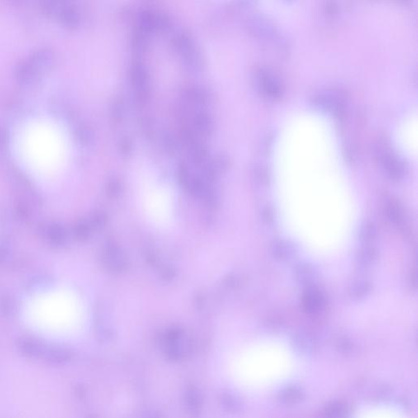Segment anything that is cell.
I'll list each match as a JSON object with an SVG mask.
<instances>
[{"mask_svg":"<svg viewBox=\"0 0 418 418\" xmlns=\"http://www.w3.org/2000/svg\"><path fill=\"white\" fill-rule=\"evenodd\" d=\"M20 314L35 335L53 341H67L81 332L86 310L79 294L63 284L41 286L26 296Z\"/></svg>","mask_w":418,"mask_h":418,"instance_id":"1","label":"cell"},{"mask_svg":"<svg viewBox=\"0 0 418 418\" xmlns=\"http://www.w3.org/2000/svg\"><path fill=\"white\" fill-rule=\"evenodd\" d=\"M54 62L53 53L49 49H40L32 54L19 65L17 79L24 84L36 83L51 68Z\"/></svg>","mask_w":418,"mask_h":418,"instance_id":"2","label":"cell"},{"mask_svg":"<svg viewBox=\"0 0 418 418\" xmlns=\"http://www.w3.org/2000/svg\"><path fill=\"white\" fill-rule=\"evenodd\" d=\"M45 11L51 17L58 19L65 26H72L77 21V13L67 3L60 1L45 2Z\"/></svg>","mask_w":418,"mask_h":418,"instance_id":"3","label":"cell"},{"mask_svg":"<svg viewBox=\"0 0 418 418\" xmlns=\"http://www.w3.org/2000/svg\"><path fill=\"white\" fill-rule=\"evenodd\" d=\"M382 161L385 168L393 177L399 178L403 176L405 172L403 163L396 154L389 152L387 149L382 153Z\"/></svg>","mask_w":418,"mask_h":418,"instance_id":"4","label":"cell"},{"mask_svg":"<svg viewBox=\"0 0 418 418\" xmlns=\"http://www.w3.org/2000/svg\"><path fill=\"white\" fill-rule=\"evenodd\" d=\"M303 306L310 313H317L323 306V295L318 289H311L303 296Z\"/></svg>","mask_w":418,"mask_h":418,"instance_id":"5","label":"cell"},{"mask_svg":"<svg viewBox=\"0 0 418 418\" xmlns=\"http://www.w3.org/2000/svg\"><path fill=\"white\" fill-rule=\"evenodd\" d=\"M261 86L267 95L278 97L280 95V86L273 74L268 72H262L260 77Z\"/></svg>","mask_w":418,"mask_h":418,"instance_id":"6","label":"cell"},{"mask_svg":"<svg viewBox=\"0 0 418 418\" xmlns=\"http://www.w3.org/2000/svg\"><path fill=\"white\" fill-rule=\"evenodd\" d=\"M294 346L296 351L300 354L312 353L314 348H316V344H314L312 338L306 335H303V333H300L294 338Z\"/></svg>","mask_w":418,"mask_h":418,"instance_id":"7","label":"cell"},{"mask_svg":"<svg viewBox=\"0 0 418 418\" xmlns=\"http://www.w3.org/2000/svg\"><path fill=\"white\" fill-rule=\"evenodd\" d=\"M280 401L287 405H295L302 401L303 393L300 389L296 387H289L285 388L280 392Z\"/></svg>","mask_w":418,"mask_h":418,"instance_id":"8","label":"cell"},{"mask_svg":"<svg viewBox=\"0 0 418 418\" xmlns=\"http://www.w3.org/2000/svg\"><path fill=\"white\" fill-rule=\"evenodd\" d=\"M325 418H349V412L341 402H333L325 408Z\"/></svg>","mask_w":418,"mask_h":418,"instance_id":"9","label":"cell"},{"mask_svg":"<svg viewBox=\"0 0 418 418\" xmlns=\"http://www.w3.org/2000/svg\"><path fill=\"white\" fill-rule=\"evenodd\" d=\"M389 215L391 216L392 220L396 223H400V220H402V213L400 208H398V204L396 203H392L389 207Z\"/></svg>","mask_w":418,"mask_h":418,"instance_id":"10","label":"cell"},{"mask_svg":"<svg viewBox=\"0 0 418 418\" xmlns=\"http://www.w3.org/2000/svg\"><path fill=\"white\" fill-rule=\"evenodd\" d=\"M374 257H375V252H373V250H371V251L365 250L362 253V256H361V260L363 261L364 264H368V263L373 262V260L374 259Z\"/></svg>","mask_w":418,"mask_h":418,"instance_id":"11","label":"cell"}]
</instances>
